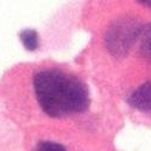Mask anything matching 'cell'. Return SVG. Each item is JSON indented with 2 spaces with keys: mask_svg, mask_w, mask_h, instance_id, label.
Returning <instances> with one entry per match:
<instances>
[{
  "mask_svg": "<svg viewBox=\"0 0 151 151\" xmlns=\"http://www.w3.org/2000/svg\"><path fill=\"white\" fill-rule=\"evenodd\" d=\"M35 96L42 111L52 118H63L85 112L89 106L86 83L58 68L37 71L32 79Z\"/></svg>",
  "mask_w": 151,
  "mask_h": 151,
  "instance_id": "obj_1",
  "label": "cell"
},
{
  "mask_svg": "<svg viewBox=\"0 0 151 151\" xmlns=\"http://www.w3.org/2000/svg\"><path fill=\"white\" fill-rule=\"evenodd\" d=\"M143 26L134 19H122L113 24L106 33V47L114 56L125 55L139 37Z\"/></svg>",
  "mask_w": 151,
  "mask_h": 151,
  "instance_id": "obj_2",
  "label": "cell"
},
{
  "mask_svg": "<svg viewBox=\"0 0 151 151\" xmlns=\"http://www.w3.org/2000/svg\"><path fill=\"white\" fill-rule=\"evenodd\" d=\"M127 102L136 109L151 113V81L144 82L129 96Z\"/></svg>",
  "mask_w": 151,
  "mask_h": 151,
  "instance_id": "obj_3",
  "label": "cell"
},
{
  "mask_svg": "<svg viewBox=\"0 0 151 151\" xmlns=\"http://www.w3.org/2000/svg\"><path fill=\"white\" fill-rule=\"evenodd\" d=\"M138 38H140V43H139L140 54L151 62V25L142 29Z\"/></svg>",
  "mask_w": 151,
  "mask_h": 151,
  "instance_id": "obj_4",
  "label": "cell"
},
{
  "mask_svg": "<svg viewBox=\"0 0 151 151\" xmlns=\"http://www.w3.org/2000/svg\"><path fill=\"white\" fill-rule=\"evenodd\" d=\"M19 38L27 50H36L38 48V33L36 30L32 29H25L22 30L19 33Z\"/></svg>",
  "mask_w": 151,
  "mask_h": 151,
  "instance_id": "obj_5",
  "label": "cell"
},
{
  "mask_svg": "<svg viewBox=\"0 0 151 151\" xmlns=\"http://www.w3.org/2000/svg\"><path fill=\"white\" fill-rule=\"evenodd\" d=\"M33 151H67V150L62 144H60L57 142L44 140V142H41L37 144Z\"/></svg>",
  "mask_w": 151,
  "mask_h": 151,
  "instance_id": "obj_6",
  "label": "cell"
},
{
  "mask_svg": "<svg viewBox=\"0 0 151 151\" xmlns=\"http://www.w3.org/2000/svg\"><path fill=\"white\" fill-rule=\"evenodd\" d=\"M139 3H142V4H145V5H149L150 3H151V0H138Z\"/></svg>",
  "mask_w": 151,
  "mask_h": 151,
  "instance_id": "obj_7",
  "label": "cell"
}]
</instances>
